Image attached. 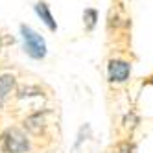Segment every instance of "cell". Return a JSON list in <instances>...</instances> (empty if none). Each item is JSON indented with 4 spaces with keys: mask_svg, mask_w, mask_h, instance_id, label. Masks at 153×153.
Instances as JSON below:
<instances>
[{
    "mask_svg": "<svg viewBox=\"0 0 153 153\" xmlns=\"http://www.w3.org/2000/svg\"><path fill=\"white\" fill-rule=\"evenodd\" d=\"M20 35H22L24 50L30 57L33 59H42L46 56V42L35 30H31L30 26H20Z\"/></svg>",
    "mask_w": 153,
    "mask_h": 153,
    "instance_id": "obj_1",
    "label": "cell"
},
{
    "mask_svg": "<svg viewBox=\"0 0 153 153\" xmlns=\"http://www.w3.org/2000/svg\"><path fill=\"white\" fill-rule=\"evenodd\" d=\"M30 144H28V138L22 131H19L17 127L7 129L6 133L2 135V149L6 153H24L28 151Z\"/></svg>",
    "mask_w": 153,
    "mask_h": 153,
    "instance_id": "obj_2",
    "label": "cell"
},
{
    "mask_svg": "<svg viewBox=\"0 0 153 153\" xmlns=\"http://www.w3.org/2000/svg\"><path fill=\"white\" fill-rule=\"evenodd\" d=\"M131 76V63L124 59H111L107 65V78L111 83H126Z\"/></svg>",
    "mask_w": 153,
    "mask_h": 153,
    "instance_id": "obj_3",
    "label": "cell"
},
{
    "mask_svg": "<svg viewBox=\"0 0 153 153\" xmlns=\"http://www.w3.org/2000/svg\"><path fill=\"white\" fill-rule=\"evenodd\" d=\"M35 13L41 17L42 22L48 26V30H52V31L57 30V24H56V20H53V15H52V11H50V7H48L46 2H37L35 4Z\"/></svg>",
    "mask_w": 153,
    "mask_h": 153,
    "instance_id": "obj_4",
    "label": "cell"
},
{
    "mask_svg": "<svg viewBox=\"0 0 153 153\" xmlns=\"http://www.w3.org/2000/svg\"><path fill=\"white\" fill-rule=\"evenodd\" d=\"M13 87H15V78H13L11 74L0 76V105H2V102L7 98V94L11 92Z\"/></svg>",
    "mask_w": 153,
    "mask_h": 153,
    "instance_id": "obj_5",
    "label": "cell"
},
{
    "mask_svg": "<svg viewBox=\"0 0 153 153\" xmlns=\"http://www.w3.org/2000/svg\"><path fill=\"white\" fill-rule=\"evenodd\" d=\"M83 19H85L87 30H92L96 26V20H98V11H96V9H85Z\"/></svg>",
    "mask_w": 153,
    "mask_h": 153,
    "instance_id": "obj_6",
    "label": "cell"
}]
</instances>
